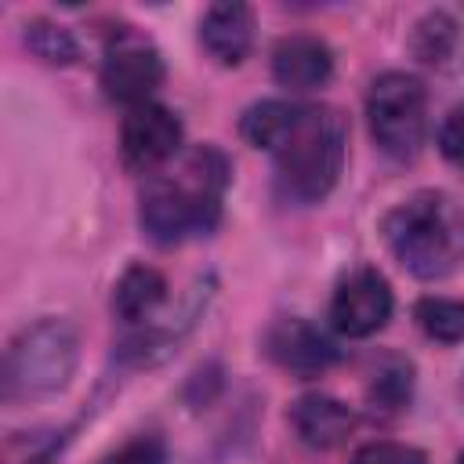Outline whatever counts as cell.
Returning a JSON list of instances; mask_svg holds the SVG:
<instances>
[{
	"mask_svg": "<svg viewBox=\"0 0 464 464\" xmlns=\"http://www.w3.org/2000/svg\"><path fill=\"white\" fill-rule=\"evenodd\" d=\"M228 185V160L214 145L192 149L174 174H156L141 188V228L152 243L174 246L214 232L221 196Z\"/></svg>",
	"mask_w": 464,
	"mask_h": 464,
	"instance_id": "cell-1",
	"label": "cell"
},
{
	"mask_svg": "<svg viewBox=\"0 0 464 464\" xmlns=\"http://www.w3.org/2000/svg\"><path fill=\"white\" fill-rule=\"evenodd\" d=\"M268 152L276 160L279 192L294 203H319L344 170V156H348L344 116L326 105L294 102Z\"/></svg>",
	"mask_w": 464,
	"mask_h": 464,
	"instance_id": "cell-2",
	"label": "cell"
},
{
	"mask_svg": "<svg viewBox=\"0 0 464 464\" xmlns=\"http://www.w3.org/2000/svg\"><path fill=\"white\" fill-rule=\"evenodd\" d=\"M381 236L417 279H446L464 265V207L439 188H420L395 203L381 221Z\"/></svg>",
	"mask_w": 464,
	"mask_h": 464,
	"instance_id": "cell-3",
	"label": "cell"
},
{
	"mask_svg": "<svg viewBox=\"0 0 464 464\" xmlns=\"http://www.w3.org/2000/svg\"><path fill=\"white\" fill-rule=\"evenodd\" d=\"M76 370V334L62 319L25 326L4 355V399H36L69 384Z\"/></svg>",
	"mask_w": 464,
	"mask_h": 464,
	"instance_id": "cell-4",
	"label": "cell"
},
{
	"mask_svg": "<svg viewBox=\"0 0 464 464\" xmlns=\"http://www.w3.org/2000/svg\"><path fill=\"white\" fill-rule=\"evenodd\" d=\"M366 120L377 149L392 160H413L428 134V91L413 72L388 69L370 83Z\"/></svg>",
	"mask_w": 464,
	"mask_h": 464,
	"instance_id": "cell-5",
	"label": "cell"
},
{
	"mask_svg": "<svg viewBox=\"0 0 464 464\" xmlns=\"http://www.w3.org/2000/svg\"><path fill=\"white\" fill-rule=\"evenodd\" d=\"M98 83H102L105 98H112L120 105H130V109L145 105L149 94L163 83V58L141 33L120 29L105 44Z\"/></svg>",
	"mask_w": 464,
	"mask_h": 464,
	"instance_id": "cell-6",
	"label": "cell"
},
{
	"mask_svg": "<svg viewBox=\"0 0 464 464\" xmlns=\"http://www.w3.org/2000/svg\"><path fill=\"white\" fill-rule=\"evenodd\" d=\"M392 315V286L377 268L348 272L330 297V323L344 337H370Z\"/></svg>",
	"mask_w": 464,
	"mask_h": 464,
	"instance_id": "cell-7",
	"label": "cell"
},
{
	"mask_svg": "<svg viewBox=\"0 0 464 464\" xmlns=\"http://www.w3.org/2000/svg\"><path fill=\"white\" fill-rule=\"evenodd\" d=\"M178 149H181V120L167 105L145 102V105H134L123 116L120 152H123V163L130 170L149 174V170L170 163L178 156Z\"/></svg>",
	"mask_w": 464,
	"mask_h": 464,
	"instance_id": "cell-8",
	"label": "cell"
},
{
	"mask_svg": "<svg viewBox=\"0 0 464 464\" xmlns=\"http://www.w3.org/2000/svg\"><path fill=\"white\" fill-rule=\"evenodd\" d=\"M265 352L290 373H301V377H315L323 370H330L341 352L337 344L319 330L312 326L308 319H279L268 334H265Z\"/></svg>",
	"mask_w": 464,
	"mask_h": 464,
	"instance_id": "cell-9",
	"label": "cell"
},
{
	"mask_svg": "<svg viewBox=\"0 0 464 464\" xmlns=\"http://www.w3.org/2000/svg\"><path fill=\"white\" fill-rule=\"evenodd\" d=\"M334 54L312 33H290L272 51V76L286 91H315L330 80Z\"/></svg>",
	"mask_w": 464,
	"mask_h": 464,
	"instance_id": "cell-10",
	"label": "cell"
},
{
	"mask_svg": "<svg viewBox=\"0 0 464 464\" xmlns=\"http://www.w3.org/2000/svg\"><path fill=\"white\" fill-rule=\"evenodd\" d=\"M290 424L297 431V439L312 450H334L341 446L352 428H355V413L334 399V395H323V392H308L301 395L294 406H290Z\"/></svg>",
	"mask_w": 464,
	"mask_h": 464,
	"instance_id": "cell-11",
	"label": "cell"
},
{
	"mask_svg": "<svg viewBox=\"0 0 464 464\" xmlns=\"http://www.w3.org/2000/svg\"><path fill=\"white\" fill-rule=\"evenodd\" d=\"M199 40L214 62L239 65L254 44V11L236 0H221V4L207 7L203 22H199Z\"/></svg>",
	"mask_w": 464,
	"mask_h": 464,
	"instance_id": "cell-12",
	"label": "cell"
},
{
	"mask_svg": "<svg viewBox=\"0 0 464 464\" xmlns=\"http://www.w3.org/2000/svg\"><path fill=\"white\" fill-rule=\"evenodd\" d=\"M163 301H167V279L152 265H130L112 290V308L123 323L149 319Z\"/></svg>",
	"mask_w": 464,
	"mask_h": 464,
	"instance_id": "cell-13",
	"label": "cell"
},
{
	"mask_svg": "<svg viewBox=\"0 0 464 464\" xmlns=\"http://www.w3.org/2000/svg\"><path fill=\"white\" fill-rule=\"evenodd\" d=\"M417 326L442 344H460L464 341V301L457 297H420L413 304Z\"/></svg>",
	"mask_w": 464,
	"mask_h": 464,
	"instance_id": "cell-14",
	"label": "cell"
},
{
	"mask_svg": "<svg viewBox=\"0 0 464 464\" xmlns=\"http://www.w3.org/2000/svg\"><path fill=\"white\" fill-rule=\"evenodd\" d=\"M25 44L36 58L54 62V65H69V62L80 58V44L69 36V29L54 25V22H44V18L25 22Z\"/></svg>",
	"mask_w": 464,
	"mask_h": 464,
	"instance_id": "cell-15",
	"label": "cell"
},
{
	"mask_svg": "<svg viewBox=\"0 0 464 464\" xmlns=\"http://www.w3.org/2000/svg\"><path fill=\"white\" fill-rule=\"evenodd\" d=\"M62 450V435L54 431H14L4 439V464H51Z\"/></svg>",
	"mask_w": 464,
	"mask_h": 464,
	"instance_id": "cell-16",
	"label": "cell"
},
{
	"mask_svg": "<svg viewBox=\"0 0 464 464\" xmlns=\"http://www.w3.org/2000/svg\"><path fill=\"white\" fill-rule=\"evenodd\" d=\"M410 362H402V359H392L388 366H381L377 370V377H373V384H370V399L373 402H381L384 410H402L406 402H410Z\"/></svg>",
	"mask_w": 464,
	"mask_h": 464,
	"instance_id": "cell-17",
	"label": "cell"
},
{
	"mask_svg": "<svg viewBox=\"0 0 464 464\" xmlns=\"http://www.w3.org/2000/svg\"><path fill=\"white\" fill-rule=\"evenodd\" d=\"M352 464H428V457L417 450V446H406V442H366Z\"/></svg>",
	"mask_w": 464,
	"mask_h": 464,
	"instance_id": "cell-18",
	"label": "cell"
},
{
	"mask_svg": "<svg viewBox=\"0 0 464 464\" xmlns=\"http://www.w3.org/2000/svg\"><path fill=\"white\" fill-rule=\"evenodd\" d=\"M450 40H453V22L446 14H428L417 25V51L424 54V62H439L446 54Z\"/></svg>",
	"mask_w": 464,
	"mask_h": 464,
	"instance_id": "cell-19",
	"label": "cell"
},
{
	"mask_svg": "<svg viewBox=\"0 0 464 464\" xmlns=\"http://www.w3.org/2000/svg\"><path fill=\"white\" fill-rule=\"evenodd\" d=\"M167 460V450L156 435H138L130 442H123L116 453H109L102 464H163Z\"/></svg>",
	"mask_w": 464,
	"mask_h": 464,
	"instance_id": "cell-20",
	"label": "cell"
},
{
	"mask_svg": "<svg viewBox=\"0 0 464 464\" xmlns=\"http://www.w3.org/2000/svg\"><path fill=\"white\" fill-rule=\"evenodd\" d=\"M439 149H442V156L450 163H460L464 167V105H457L442 120V127H439Z\"/></svg>",
	"mask_w": 464,
	"mask_h": 464,
	"instance_id": "cell-21",
	"label": "cell"
},
{
	"mask_svg": "<svg viewBox=\"0 0 464 464\" xmlns=\"http://www.w3.org/2000/svg\"><path fill=\"white\" fill-rule=\"evenodd\" d=\"M457 464H464V453H460V457H457Z\"/></svg>",
	"mask_w": 464,
	"mask_h": 464,
	"instance_id": "cell-22",
	"label": "cell"
},
{
	"mask_svg": "<svg viewBox=\"0 0 464 464\" xmlns=\"http://www.w3.org/2000/svg\"><path fill=\"white\" fill-rule=\"evenodd\" d=\"M460 392H464V381H460Z\"/></svg>",
	"mask_w": 464,
	"mask_h": 464,
	"instance_id": "cell-23",
	"label": "cell"
}]
</instances>
